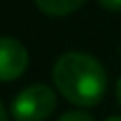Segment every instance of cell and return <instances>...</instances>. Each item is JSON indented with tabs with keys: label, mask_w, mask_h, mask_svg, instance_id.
Here are the masks:
<instances>
[{
	"label": "cell",
	"mask_w": 121,
	"mask_h": 121,
	"mask_svg": "<svg viewBox=\"0 0 121 121\" xmlns=\"http://www.w3.org/2000/svg\"><path fill=\"white\" fill-rule=\"evenodd\" d=\"M106 121H121V117H119V115H113V117H108Z\"/></svg>",
	"instance_id": "cell-9"
},
{
	"label": "cell",
	"mask_w": 121,
	"mask_h": 121,
	"mask_svg": "<svg viewBox=\"0 0 121 121\" xmlns=\"http://www.w3.org/2000/svg\"><path fill=\"white\" fill-rule=\"evenodd\" d=\"M115 96H117V102H119V106H121V77H119V81H117V85H115Z\"/></svg>",
	"instance_id": "cell-7"
},
{
	"label": "cell",
	"mask_w": 121,
	"mask_h": 121,
	"mask_svg": "<svg viewBox=\"0 0 121 121\" xmlns=\"http://www.w3.org/2000/svg\"><path fill=\"white\" fill-rule=\"evenodd\" d=\"M55 111V94L47 85H30L11 104L15 121H45Z\"/></svg>",
	"instance_id": "cell-2"
},
{
	"label": "cell",
	"mask_w": 121,
	"mask_h": 121,
	"mask_svg": "<svg viewBox=\"0 0 121 121\" xmlns=\"http://www.w3.org/2000/svg\"><path fill=\"white\" fill-rule=\"evenodd\" d=\"M98 4L102 9H106V11H111V13L121 11V0H98Z\"/></svg>",
	"instance_id": "cell-6"
},
{
	"label": "cell",
	"mask_w": 121,
	"mask_h": 121,
	"mask_svg": "<svg viewBox=\"0 0 121 121\" xmlns=\"http://www.w3.org/2000/svg\"><path fill=\"white\" fill-rule=\"evenodd\" d=\"M0 121H6V111L2 106V102H0Z\"/></svg>",
	"instance_id": "cell-8"
},
{
	"label": "cell",
	"mask_w": 121,
	"mask_h": 121,
	"mask_svg": "<svg viewBox=\"0 0 121 121\" xmlns=\"http://www.w3.org/2000/svg\"><path fill=\"white\" fill-rule=\"evenodd\" d=\"M57 121H94V117L89 113H85V111H68Z\"/></svg>",
	"instance_id": "cell-5"
},
{
	"label": "cell",
	"mask_w": 121,
	"mask_h": 121,
	"mask_svg": "<svg viewBox=\"0 0 121 121\" xmlns=\"http://www.w3.org/2000/svg\"><path fill=\"white\" fill-rule=\"evenodd\" d=\"M28 51L26 47L9 36H0V81L19 79L28 68Z\"/></svg>",
	"instance_id": "cell-3"
},
{
	"label": "cell",
	"mask_w": 121,
	"mask_h": 121,
	"mask_svg": "<svg viewBox=\"0 0 121 121\" xmlns=\"http://www.w3.org/2000/svg\"><path fill=\"white\" fill-rule=\"evenodd\" d=\"M53 83L68 102L89 108L104 98L108 79L96 57L81 51H68L60 55L53 66Z\"/></svg>",
	"instance_id": "cell-1"
},
{
	"label": "cell",
	"mask_w": 121,
	"mask_h": 121,
	"mask_svg": "<svg viewBox=\"0 0 121 121\" xmlns=\"http://www.w3.org/2000/svg\"><path fill=\"white\" fill-rule=\"evenodd\" d=\"M34 2L45 15H51V17L70 15L85 4V0H34Z\"/></svg>",
	"instance_id": "cell-4"
}]
</instances>
